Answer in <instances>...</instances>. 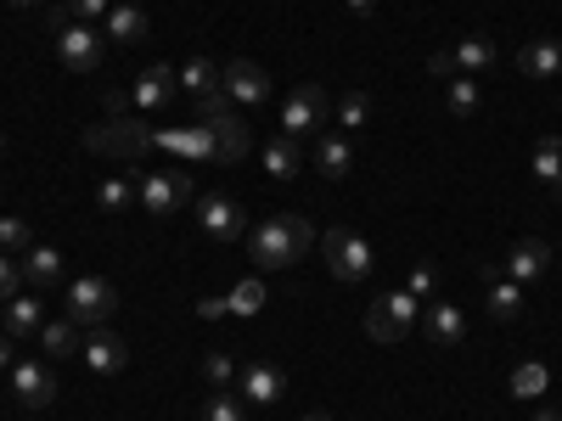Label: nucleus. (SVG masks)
I'll use <instances>...</instances> for the list:
<instances>
[{"label": "nucleus", "instance_id": "1a4fd4ad", "mask_svg": "<svg viewBox=\"0 0 562 421\" xmlns=\"http://www.w3.org/2000/svg\"><path fill=\"white\" fill-rule=\"evenodd\" d=\"M192 208H198L203 237H214V242H237L243 230H248V214H243V203H231L225 192H203Z\"/></svg>", "mask_w": 562, "mask_h": 421}, {"label": "nucleus", "instance_id": "e433bc0d", "mask_svg": "<svg viewBox=\"0 0 562 421\" xmlns=\"http://www.w3.org/2000/svg\"><path fill=\"white\" fill-rule=\"evenodd\" d=\"M259 304H265V281H243V287L225 298L231 315H259Z\"/></svg>", "mask_w": 562, "mask_h": 421}, {"label": "nucleus", "instance_id": "ea45409f", "mask_svg": "<svg viewBox=\"0 0 562 421\" xmlns=\"http://www.w3.org/2000/svg\"><path fill=\"white\" fill-rule=\"evenodd\" d=\"M68 12H74L79 23H97V18L113 12V0H68Z\"/></svg>", "mask_w": 562, "mask_h": 421}, {"label": "nucleus", "instance_id": "39448f33", "mask_svg": "<svg viewBox=\"0 0 562 421\" xmlns=\"http://www.w3.org/2000/svg\"><path fill=\"white\" fill-rule=\"evenodd\" d=\"M416 332V298L400 287V293H383L378 304L366 309V338L371 343H383V349H394V343H405Z\"/></svg>", "mask_w": 562, "mask_h": 421}, {"label": "nucleus", "instance_id": "c85d7f7f", "mask_svg": "<svg viewBox=\"0 0 562 421\" xmlns=\"http://www.w3.org/2000/svg\"><path fill=\"white\" fill-rule=\"evenodd\" d=\"M265 174H270V180H293V174H299V147H293V135L265 140Z\"/></svg>", "mask_w": 562, "mask_h": 421}, {"label": "nucleus", "instance_id": "79ce46f5", "mask_svg": "<svg viewBox=\"0 0 562 421\" xmlns=\"http://www.w3.org/2000/svg\"><path fill=\"white\" fill-rule=\"evenodd\" d=\"M198 315H203V320H220V315H231V309H225V298H203Z\"/></svg>", "mask_w": 562, "mask_h": 421}, {"label": "nucleus", "instance_id": "37998d69", "mask_svg": "<svg viewBox=\"0 0 562 421\" xmlns=\"http://www.w3.org/2000/svg\"><path fill=\"white\" fill-rule=\"evenodd\" d=\"M12 343H18V338H7V332H0V371L12 365Z\"/></svg>", "mask_w": 562, "mask_h": 421}, {"label": "nucleus", "instance_id": "2eb2a0df", "mask_svg": "<svg viewBox=\"0 0 562 421\" xmlns=\"http://www.w3.org/2000/svg\"><path fill=\"white\" fill-rule=\"evenodd\" d=\"M153 152H180V158H192V163H220V152H214V129H209V124L153 135Z\"/></svg>", "mask_w": 562, "mask_h": 421}, {"label": "nucleus", "instance_id": "a18cd8bd", "mask_svg": "<svg viewBox=\"0 0 562 421\" xmlns=\"http://www.w3.org/2000/svg\"><path fill=\"white\" fill-rule=\"evenodd\" d=\"M535 421H562V416H557V410H540V416H535Z\"/></svg>", "mask_w": 562, "mask_h": 421}, {"label": "nucleus", "instance_id": "58836bf2", "mask_svg": "<svg viewBox=\"0 0 562 421\" xmlns=\"http://www.w3.org/2000/svg\"><path fill=\"white\" fill-rule=\"evenodd\" d=\"M23 293V264L12 253H0V304H12Z\"/></svg>", "mask_w": 562, "mask_h": 421}, {"label": "nucleus", "instance_id": "4468645a", "mask_svg": "<svg viewBox=\"0 0 562 421\" xmlns=\"http://www.w3.org/2000/svg\"><path fill=\"white\" fill-rule=\"evenodd\" d=\"M79 360H85L90 371H97V377H119V371L130 365V343H124L119 332H108V326H97V332L85 338Z\"/></svg>", "mask_w": 562, "mask_h": 421}, {"label": "nucleus", "instance_id": "bb28decb", "mask_svg": "<svg viewBox=\"0 0 562 421\" xmlns=\"http://www.w3.org/2000/svg\"><path fill=\"white\" fill-rule=\"evenodd\" d=\"M484 304H490V315H495V320H518V315H524V287H518L512 275H495Z\"/></svg>", "mask_w": 562, "mask_h": 421}, {"label": "nucleus", "instance_id": "4be33fe9", "mask_svg": "<svg viewBox=\"0 0 562 421\" xmlns=\"http://www.w3.org/2000/svg\"><path fill=\"white\" fill-rule=\"evenodd\" d=\"M518 68L529 79H562V39H551V34L529 39L524 52H518Z\"/></svg>", "mask_w": 562, "mask_h": 421}, {"label": "nucleus", "instance_id": "aec40b11", "mask_svg": "<svg viewBox=\"0 0 562 421\" xmlns=\"http://www.w3.org/2000/svg\"><path fill=\"white\" fill-rule=\"evenodd\" d=\"M0 315H7V338H40V326H45V304L40 293H18L12 304H0Z\"/></svg>", "mask_w": 562, "mask_h": 421}, {"label": "nucleus", "instance_id": "72a5a7b5", "mask_svg": "<svg viewBox=\"0 0 562 421\" xmlns=\"http://www.w3.org/2000/svg\"><path fill=\"white\" fill-rule=\"evenodd\" d=\"M203 377H209V388H214V394H231V388H237V365H231V354H225V349H214V354L203 360Z\"/></svg>", "mask_w": 562, "mask_h": 421}, {"label": "nucleus", "instance_id": "0eeeda50", "mask_svg": "<svg viewBox=\"0 0 562 421\" xmlns=\"http://www.w3.org/2000/svg\"><path fill=\"white\" fill-rule=\"evenodd\" d=\"M113 309H119V287H113V281H102V275H74L68 281V320L108 326Z\"/></svg>", "mask_w": 562, "mask_h": 421}, {"label": "nucleus", "instance_id": "49530a36", "mask_svg": "<svg viewBox=\"0 0 562 421\" xmlns=\"http://www.w3.org/2000/svg\"><path fill=\"white\" fill-rule=\"evenodd\" d=\"M304 421H333V416H321V410H315V416H304Z\"/></svg>", "mask_w": 562, "mask_h": 421}, {"label": "nucleus", "instance_id": "a878e982", "mask_svg": "<svg viewBox=\"0 0 562 421\" xmlns=\"http://www.w3.org/2000/svg\"><path fill=\"white\" fill-rule=\"evenodd\" d=\"M175 79H180V90H186L192 102H203V96H214V90H220V68H214L209 57H192L186 68H175Z\"/></svg>", "mask_w": 562, "mask_h": 421}, {"label": "nucleus", "instance_id": "5701e85b", "mask_svg": "<svg viewBox=\"0 0 562 421\" xmlns=\"http://www.w3.org/2000/svg\"><path fill=\"white\" fill-rule=\"evenodd\" d=\"M18 264H23V281H29L34 293H52L57 281H63V253L57 248H29Z\"/></svg>", "mask_w": 562, "mask_h": 421}, {"label": "nucleus", "instance_id": "473e14b6", "mask_svg": "<svg viewBox=\"0 0 562 421\" xmlns=\"http://www.w3.org/2000/svg\"><path fill=\"white\" fill-rule=\"evenodd\" d=\"M29 248H34V230H29V219L7 214V219H0V253H12V259H23Z\"/></svg>", "mask_w": 562, "mask_h": 421}, {"label": "nucleus", "instance_id": "09e8293b", "mask_svg": "<svg viewBox=\"0 0 562 421\" xmlns=\"http://www.w3.org/2000/svg\"><path fill=\"white\" fill-rule=\"evenodd\" d=\"M12 7H34V0H12Z\"/></svg>", "mask_w": 562, "mask_h": 421}, {"label": "nucleus", "instance_id": "c9c22d12", "mask_svg": "<svg viewBox=\"0 0 562 421\" xmlns=\"http://www.w3.org/2000/svg\"><path fill=\"white\" fill-rule=\"evenodd\" d=\"M405 293H411L416 304H428V298H439V270H434V264H416V270L405 275Z\"/></svg>", "mask_w": 562, "mask_h": 421}, {"label": "nucleus", "instance_id": "9b49d317", "mask_svg": "<svg viewBox=\"0 0 562 421\" xmlns=\"http://www.w3.org/2000/svg\"><path fill=\"white\" fill-rule=\"evenodd\" d=\"M220 90H225V96L231 102H243V107H265L270 102V73L259 68V62H225L220 68Z\"/></svg>", "mask_w": 562, "mask_h": 421}, {"label": "nucleus", "instance_id": "4c0bfd02", "mask_svg": "<svg viewBox=\"0 0 562 421\" xmlns=\"http://www.w3.org/2000/svg\"><path fill=\"white\" fill-rule=\"evenodd\" d=\"M546 365H518V377H512V394H518V399H540L546 394Z\"/></svg>", "mask_w": 562, "mask_h": 421}, {"label": "nucleus", "instance_id": "c756f323", "mask_svg": "<svg viewBox=\"0 0 562 421\" xmlns=\"http://www.w3.org/2000/svg\"><path fill=\"white\" fill-rule=\"evenodd\" d=\"M529 169H535L540 185H562V140L557 135H540L535 140V163Z\"/></svg>", "mask_w": 562, "mask_h": 421}, {"label": "nucleus", "instance_id": "6ab92c4d", "mask_svg": "<svg viewBox=\"0 0 562 421\" xmlns=\"http://www.w3.org/2000/svg\"><path fill=\"white\" fill-rule=\"evenodd\" d=\"M79 349H85V338H79V320H45V326H40V354L52 360V365L79 360Z\"/></svg>", "mask_w": 562, "mask_h": 421}, {"label": "nucleus", "instance_id": "423d86ee", "mask_svg": "<svg viewBox=\"0 0 562 421\" xmlns=\"http://www.w3.org/2000/svg\"><path fill=\"white\" fill-rule=\"evenodd\" d=\"M326 113H333V107H326V90L315 79H299L288 96H281V135H293V140L299 135H321Z\"/></svg>", "mask_w": 562, "mask_h": 421}, {"label": "nucleus", "instance_id": "ddd939ff", "mask_svg": "<svg viewBox=\"0 0 562 421\" xmlns=\"http://www.w3.org/2000/svg\"><path fill=\"white\" fill-rule=\"evenodd\" d=\"M209 129H214V152H220V163H243L248 152H254V129L231 113V107H220V113H209L203 118Z\"/></svg>", "mask_w": 562, "mask_h": 421}, {"label": "nucleus", "instance_id": "de8ad7c7", "mask_svg": "<svg viewBox=\"0 0 562 421\" xmlns=\"http://www.w3.org/2000/svg\"><path fill=\"white\" fill-rule=\"evenodd\" d=\"M0 158H7V135H0Z\"/></svg>", "mask_w": 562, "mask_h": 421}, {"label": "nucleus", "instance_id": "6e6552de", "mask_svg": "<svg viewBox=\"0 0 562 421\" xmlns=\"http://www.w3.org/2000/svg\"><path fill=\"white\" fill-rule=\"evenodd\" d=\"M85 147L90 152H113V158H140V152H153V129L135 124V118H113V124L85 129Z\"/></svg>", "mask_w": 562, "mask_h": 421}, {"label": "nucleus", "instance_id": "7ed1b4c3", "mask_svg": "<svg viewBox=\"0 0 562 421\" xmlns=\"http://www.w3.org/2000/svg\"><path fill=\"white\" fill-rule=\"evenodd\" d=\"M135 203L147 208L153 219H169V214H180L186 203H198L192 174H186V169H153V174H140V180H135Z\"/></svg>", "mask_w": 562, "mask_h": 421}, {"label": "nucleus", "instance_id": "7c9ffc66", "mask_svg": "<svg viewBox=\"0 0 562 421\" xmlns=\"http://www.w3.org/2000/svg\"><path fill=\"white\" fill-rule=\"evenodd\" d=\"M338 124H344V135H360L371 124V96L366 90H344L338 96Z\"/></svg>", "mask_w": 562, "mask_h": 421}, {"label": "nucleus", "instance_id": "412c9836", "mask_svg": "<svg viewBox=\"0 0 562 421\" xmlns=\"http://www.w3.org/2000/svg\"><path fill=\"white\" fill-rule=\"evenodd\" d=\"M428 338H434L439 349H461V338H467V315H461V304L428 298Z\"/></svg>", "mask_w": 562, "mask_h": 421}, {"label": "nucleus", "instance_id": "f03ea898", "mask_svg": "<svg viewBox=\"0 0 562 421\" xmlns=\"http://www.w3.org/2000/svg\"><path fill=\"white\" fill-rule=\"evenodd\" d=\"M52 34H57V57H63L68 73H79V79L102 73V52H108L102 29L79 23V18L68 12V0H57V7H52Z\"/></svg>", "mask_w": 562, "mask_h": 421}, {"label": "nucleus", "instance_id": "c03bdc74", "mask_svg": "<svg viewBox=\"0 0 562 421\" xmlns=\"http://www.w3.org/2000/svg\"><path fill=\"white\" fill-rule=\"evenodd\" d=\"M349 12H360V18H366V12H371V0H349Z\"/></svg>", "mask_w": 562, "mask_h": 421}, {"label": "nucleus", "instance_id": "9d476101", "mask_svg": "<svg viewBox=\"0 0 562 421\" xmlns=\"http://www.w3.org/2000/svg\"><path fill=\"white\" fill-rule=\"evenodd\" d=\"M12 394H18V405H29V410H45L57 399V371H52V360H18L12 365Z\"/></svg>", "mask_w": 562, "mask_h": 421}, {"label": "nucleus", "instance_id": "cd10ccee", "mask_svg": "<svg viewBox=\"0 0 562 421\" xmlns=\"http://www.w3.org/2000/svg\"><path fill=\"white\" fill-rule=\"evenodd\" d=\"M445 107H450L456 118H473V113L484 107V90H479V79H467V73H456V79L445 84Z\"/></svg>", "mask_w": 562, "mask_h": 421}, {"label": "nucleus", "instance_id": "a211bd4d", "mask_svg": "<svg viewBox=\"0 0 562 421\" xmlns=\"http://www.w3.org/2000/svg\"><path fill=\"white\" fill-rule=\"evenodd\" d=\"M243 405H276L281 394H288V377H281V365H270V360H259V365H248L243 371Z\"/></svg>", "mask_w": 562, "mask_h": 421}, {"label": "nucleus", "instance_id": "f704fd0d", "mask_svg": "<svg viewBox=\"0 0 562 421\" xmlns=\"http://www.w3.org/2000/svg\"><path fill=\"white\" fill-rule=\"evenodd\" d=\"M203 421H248V405L237 399V388H231V394H214V399L203 405Z\"/></svg>", "mask_w": 562, "mask_h": 421}, {"label": "nucleus", "instance_id": "f8f14e48", "mask_svg": "<svg viewBox=\"0 0 562 421\" xmlns=\"http://www.w3.org/2000/svg\"><path fill=\"white\" fill-rule=\"evenodd\" d=\"M175 96H180V79H175V68H164V62H153L147 73H135V84H130V102H135L140 113H164Z\"/></svg>", "mask_w": 562, "mask_h": 421}, {"label": "nucleus", "instance_id": "a19ab883", "mask_svg": "<svg viewBox=\"0 0 562 421\" xmlns=\"http://www.w3.org/2000/svg\"><path fill=\"white\" fill-rule=\"evenodd\" d=\"M102 107H108L113 118H124V107H130V90H102Z\"/></svg>", "mask_w": 562, "mask_h": 421}, {"label": "nucleus", "instance_id": "b1692460", "mask_svg": "<svg viewBox=\"0 0 562 421\" xmlns=\"http://www.w3.org/2000/svg\"><path fill=\"white\" fill-rule=\"evenodd\" d=\"M315 169L326 174V180H344L349 169H355V147L344 135H326L321 129V140H315Z\"/></svg>", "mask_w": 562, "mask_h": 421}, {"label": "nucleus", "instance_id": "f3484780", "mask_svg": "<svg viewBox=\"0 0 562 421\" xmlns=\"http://www.w3.org/2000/svg\"><path fill=\"white\" fill-rule=\"evenodd\" d=\"M551 259H557V253H551L546 242H518V248L506 253V275L518 281V287H535V281L551 275Z\"/></svg>", "mask_w": 562, "mask_h": 421}, {"label": "nucleus", "instance_id": "393cba45", "mask_svg": "<svg viewBox=\"0 0 562 421\" xmlns=\"http://www.w3.org/2000/svg\"><path fill=\"white\" fill-rule=\"evenodd\" d=\"M147 7H135V0H124V7H113L108 12V39H119V45H135V39H147Z\"/></svg>", "mask_w": 562, "mask_h": 421}, {"label": "nucleus", "instance_id": "dca6fc26", "mask_svg": "<svg viewBox=\"0 0 562 421\" xmlns=\"http://www.w3.org/2000/svg\"><path fill=\"white\" fill-rule=\"evenodd\" d=\"M445 57H450V79H456V73L479 79V73H490V68L501 62V52H495V39H490V34H467V39H456Z\"/></svg>", "mask_w": 562, "mask_h": 421}, {"label": "nucleus", "instance_id": "2f4dec72", "mask_svg": "<svg viewBox=\"0 0 562 421\" xmlns=\"http://www.w3.org/2000/svg\"><path fill=\"white\" fill-rule=\"evenodd\" d=\"M135 203V180H124V174H108L102 185H97V208L102 214H124Z\"/></svg>", "mask_w": 562, "mask_h": 421}, {"label": "nucleus", "instance_id": "20e7f679", "mask_svg": "<svg viewBox=\"0 0 562 421\" xmlns=\"http://www.w3.org/2000/svg\"><path fill=\"white\" fill-rule=\"evenodd\" d=\"M321 253H326V270H333V281H344V287H355V281H366L371 275V242L360 237V230H349V225H333L321 237Z\"/></svg>", "mask_w": 562, "mask_h": 421}, {"label": "nucleus", "instance_id": "f257e3e1", "mask_svg": "<svg viewBox=\"0 0 562 421\" xmlns=\"http://www.w3.org/2000/svg\"><path fill=\"white\" fill-rule=\"evenodd\" d=\"M310 248H315V230H310L304 214H270V219H259V225L248 230V253H254L259 270H288V264H299Z\"/></svg>", "mask_w": 562, "mask_h": 421}]
</instances>
